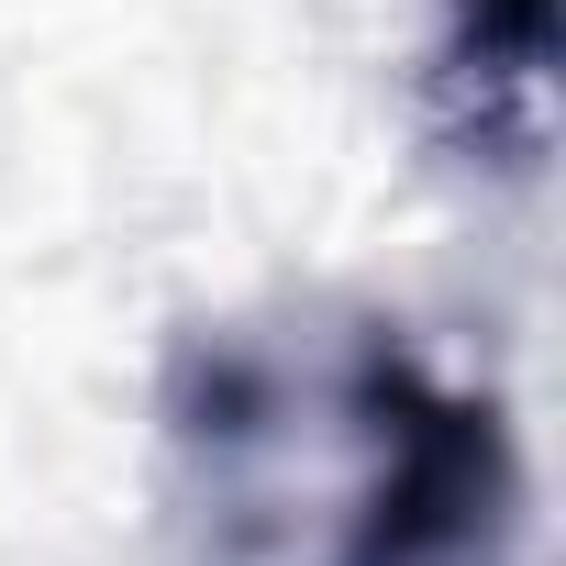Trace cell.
<instances>
[{"label":"cell","instance_id":"obj_1","mask_svg":"<svg viewBox=\"0 0 566 566\" xmlns=\"http://www.w3.org/2000/svg\"><path fill=\"white\" fill-rule=\"evenodd\" d=\"M511 511V455L500 422L433 389H400V411L378 422V489L356 511V555L345 566H467L489 555Z\"/></svg>","mask_w":566,"mask_h":566}]
</instances>
